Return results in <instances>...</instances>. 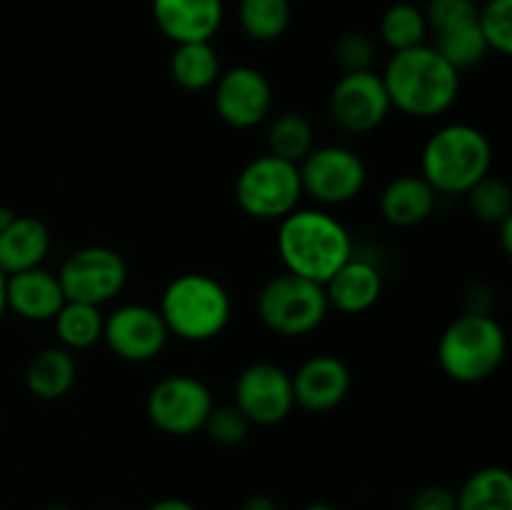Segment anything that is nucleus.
Listing matches in <instances>:
<instances>
[{
	"instance_id": "1",
	"label": "nucleus",
	"mask_w": 512,
	"mask_h": 510,
	"mask_svg": "<svg viewBox=\"0 0 512 510\" xmlns=\"http://www.w3.org/2000/svg\"><path fill=\"white\" fill-rule=\"evenodd\" d=\"M380 78L390 105L410 118L448 113L460 95V73L428 43L390 55Z\"/></svg>"
},
{
	"instance_id": "2",
	"label": "nucleus",
	"mask_w": 512,
	"mask_h": 510,
	"mask_svg": "<svg viewBox=\"0 0 512 510\" xmlns=\"http://www.w3.org/2000/svg\"><path fill=\"white\" fill-rule=\"evenodd\" d=\"M278 253L288 273L325 285L353 255V235L328 210L295 208L280 220Z\"/></svg>"
},
{
	"instance_id": "3",
	"label": "nucleus",
	"mask_w": 512,
	"mask_h": 510,
	"mask_svg": "<svg viewBox=\"0 0 512 510\" xmlns=\"http://www.w3.org/2000/svg\"><path fill=\"white\" fill-rule=\"evenodd\" d=\"M493 145L488 135L468 123H450L435 130L420 155V175L438 195H465L490 175Z\"/></svg>"
},
{
	"instance_id": "4",
	"label": "nucleus",
	"mask_w": 512,
	"mask_h": 510,
	"mask_svg": "<svg viewBox=\"0 0 512 510\" xmlns=\"http://www.w3.org/2000/svg\"><path fill=\"white\" fill-rule=\"evenodd\" d=\"M158 310L170 335L185 343H208L230 325L233 300L213 275L183 273L163 290Z\"/></svg>"
},
{
	"instance_id": "5",
	"label": "nucleus",
	"mask_w": 512,
	"mask_h": 510,
	"mask_svg": "<svg viewBox=\"0 0 512 510\" xmlns=\"http://www.w3.org/2000/svg\"><path fill=\"white\" fill-rule=\"evenodd\" d=\"M508 353V335L490 313H463L443 330L440 370L455 383H483L498 373Z\"/></svg>"
},
{
	"instance_id": "6",
	"label": "nucleus",
	"mask_w": 512,
	"mask_h": 510,
	"mask_svg": "<svg viewBox=\"0 0 512 510\" xmlns=\"http://www.w3.org/2000/svg\"><path fill=\"white\" fill-rule=\"evenodd\" d=\"M330 313L325 288L285 270L263 285L258 315L263 325L283 338H303L318 330Z\"/></svg>"
},
{
	"instance_id": "7",
	"label": "nucleus",
	"mask_w": 512,
	"mask_h": 510,
	"mask_svg": "<svg viewBox=\"0 0 512 510\" xmlns=\"http://www.w3.org/2000/svg\"><path fill=\"white\" fill-rule=\"evenodd\" d=\"M303 195L298 165L270 153L250 160L235 180V203L255 220H283Z\"/></svg>"
},
{
	"instance_id": "8",
	"label": "nucleus",
	"mask_w": 512,
	"mask_h": 510,
	"mask_svg": "<svg viewBox=\"0 0 512 510\" xmlns=\"http://www.w3.org/2000/svg\"><path fill=\"white\" fill-rule=\"evenodd\" d=\"M213 408L215 400L208 385L185 373L158 380L145 400V413L150 423L160 433L173 435V438H188L203 430Z\"/></svg>"
},
{
	"instance_id": "9",
	"label": "nucleus",
	"mask_w": 512,
	"mask_h": 510,
	"mask_svg": "<svg viewBox=\"0 0 512 510\" xmlns=\"http://www.w3.org/2000/svg\"><path fill=\"white\" fill-rule=\"evenodd\" d=\"M65 300L105 305L123 293L128 283V263L123 255L105 245H88L63 260L58 270Z\"/></svg>"
},
{
	"instance_id": "10",
	"label": "nucleus",
	"mask_w": 512,
	"mask_h": 510,
	"mask_svg": "<svg viewBox=\"0 0 512 510\" xmlns=\"http://www.w3.org/2000/svg\"><path fill=\"white\" fill-rule=\"evenodd\" d=\"M303 193L323 205H345L363 193L368 168L355 150L345 145H323L298 165Z\"/></svg>"
},
{
	"instance_id": "11",
	"label": "nucleus",
	"mask_w": 512,
	"mask_h": 510,
	"mask_svg": "<svg viewBox=\"0 0 512 510\" xmlns=\"http://www.w3.org/2000/svg\"><path fill=\"white\" fill-rule=\"evenodd\" d=\"M333 123L350 135H368L378 130L390 115L388 90L375 70L343 73L328 98Z\"/></svg>"
},
{
	"instance_id": "12",
	"label": "nucleus",
	"mask_w": 512,
	"mask_h": 510,
	"mask_svg": "<svg viewBox=\"0 0 512 510\" xmlns=\"http://www.w3.org/2000/svg\"><path fill=\"white\" fill-rule=\"evenodd\" d=\"M168 328L158 308L145 303H128L105 315L103 343L125 363H148L168 345Z\"/></svg>"
},
{
	"instance_id": "13",
	"label": "nucleus",
	"mask_w": 512,
	"mask_h": 510,
	"mask_svg": "<svg viewBox=\"0 0 512 510\" xmlns=\"http://www.w3.org/2000/svg\"><path fill=\"white\" fill-rule=\"evenodd\" d=\"M235 408L250 425H278L293 413V378L280 365L260 360L243 368L235 380Z\"/></svg>"
},
{
	"instance_id": "14",
	"label": "nucleus",
	"mask_w": 512,
	"mask_h": 510,
	"mask_svg": "<svg viewBox=\"0 0 512 510\" xmlns=\"http://www.w3.org/2000/svg\"><path fill=\"white\" fill-rule=\"evenodd\" d=\"M213 105L220 120L230 128H255L273 108V85L253 65H235L220 70L213 85Z\"/></svg>"
},
{
	"instance_id": "15",
	"label": "nucleus",
	"mask_w": 512,
	"mask_h": 510,
	"mask_svg": "<svg viewBox=\"0 0 512 510\" xmlns=\"http://www.w3.org/2000/svg\"><path fill=\"white\" fill-rule=\"evenodd\" d=\"M295 405L308 413H328L335 410L350 393L353 375L345 360L320 353L305 360L293 375Z\"/></svg>"
},
{
	"instance_id": "16",
	"label": "nucleus",
	"mask_w": 512,
	"mask_h": 510,
	"mask_svg": "<svg viewBox=\"0 0 512 510\" xmlns=\"http://www.w3.org/2000/svg\"><path fill=\"white\" fill-rule=\"evenodd\" d=\"M225 0H150L153 20L170 43H208L225 18Z\"/></svg>"
},
{
	"instance_id": "17",
	"label": "nucleus",
	"mask_w": 512,
	"mask_h": 510,
	"mask_svg": "<svg viewBox=\"0 0 512 510\" xmlns=\"http://www.w3.org/2000/svg\"><path fill=\"white\" fill-rule=\"evenodd\" d=\"M5 305L28 323H48V320H53L65 305V293L60 288L58 273H50L40 265V268L8 275Z\"/></svg>"
},
{
	"instance_id": "18",
	"label": "nucleus",
	"mask_w": 512,
	"mask_h": 510,
	"mask_svg": "<svg viewBox=\"0 0 512 510\" xmlns=\"http://www.w3.org/2000/svg\"><path fill=\"white\" fill-rule=\"evenodd\" d=\"M383 285V273L373 260L350 255L323 288L330 308L343 315H360L378 303Z\"/></svg>"
},
{
	"instance_id": "19",
	"label": "nucleus",
	"mask_w": 512,
	"mask_h": 510,
	"mask_svg": "<svg viewBox=\"0 0 512 510\" xmlns=\"http://www.w3.org/2000/svg\"><path fill=\"white\" fill-rule=\"evenodd\" d=\"M48 225L33 215H15L0 228V270L5 275L40 268L50 253Z\"/></svg>"
},
{
	"instance_id": "20",
	"label": "nucleus",
	"mask_w": 512,
	"mask_h": 510,
	"mask_svg": "<svg viewBox=\"0 0 512 510\" xmlns=\"http://www.w3.org/2000/svg\"><path fill=\"white\" fill-rule=\"evenodd\" d=\"M438 193L423 175H400L380 193V215L395 228H415L433 215Z\"/></svg>"
},
{
	"instance_id": "21",
	"label": "nucleus",
	"mask_w": 512,
	"mask_h": 510,
	"mask_svg": "<svg viewBox=\"0 0 512 510\" xmlns=\"http://www.w3.org/2000/svg\"><path fill=\"white\" fill-rule=\"evenodd\" d=\"M78 380L75 355L63 345L38 350L25 368V388L40 400H60Z\"/></svg>"
},
{
	"instance_id": "22",
	"label": "nucleus",
	"mask_w": 512,
	"mask_h": 510,
	"mask_svg": "<svg viewBox=\"0 0 512 510\" xmlns=\"http://www.w3.org/2000/svg\"><path fill=\"white\" fill-rule=\"evenodd\" d=\"M170 78L178 88L188 93H200V90L213 88L220 75V58L213 43H180L175 45L170 55Z\"/></svg>"
},
{
	"instance_id": "23",
	"label": "nucleus",
	"mask_w": 512,
	"mask_h": 510,
	"mask_svg": "<svg viewBox=\"0 0 512 510\" xmlns=\"http://www.w3.org/2000/svg\"><path fill=\"white\" fill-rule=\"evenodd\" d=\"M458 510H512V475L503 465H488L470 475L455 493Z\"/></svg>"
},
{
	"instance_id": "24",
	"label": "nucleus",
	"mask_w": 512,
	"mask_h": 510,
	"mask_svg": "<svg viewBox=\"0 0 512 510\" xmlns=\"http://www.w3.org/2000/svg\"><path fill=\"white\" fill-rule=\"evenodd\" d=\"M103 323L105 315L100 313L98 305L75 303V300H65V305L53 318L55 335L70 353L103 343Z\"/></svg>"
},
{
	"instance_id": "25",
	"label": "nucleus",
	"mask_w": 512,
	"mask_h": 510,
	"mask_svg": "<svg viewBox=\"0 0 512 510\" xmlns=\"http://www.w3.org/2000/svg\"><path fill=\"white\" fill-rule=\"evenodd\" d=\"M435 35L433 48L453 65L455 70H470L475 65H480L485 60V55L490 53L488 43H485L483 33L478 28V15L463 23H455L450 28L438 30Z\"/></svg>"
},
{
	"instance_id": "26",
	"label": "nucleus",
	"mask_w": 512,
	"mask_h": 510,
	"mask_svg": "<svg viewBox=\"0 0 512 510\" xmlns=\"http://www.w3.org/2000/svg\"><path fill=\"white\" fill-rule=\"evenodd\" d=\"M378 30H380V40H383L393 53L418 48V45L428 43V33H430L423 10L413 3H405V0L390 3L388 8L383 10Z\"/></svg>"
},
{
	"instance_id": "27",
	"label": "nucleus",
	"mask_w": 512,
	"mask_h": 510,
	"mask_svg": "<svg viewBox=\"0 0 512 510\" xmlns=\"http://www.w3.org/2000/svg\"><path fill=\"white\" fill-rule=\"evenodd\" d=\"M290 18V0H238L240 30L258 43L278 40L288 30Z\"/></svg>"
},
{
	"instance_id": "28",
	"label": "nucleus",
	"mask_w": 512,
	"mask_h": 510,
	"mask_svg": "<svg viewBox=\"0 0 512 510\" xmlns=\"http://www.w3.org/2000/svg\"><path fill=\"white\" fill-rule=\"evenodd\" d=\"M315 148V128L305 115L283 113L268 128V153L300 165Z\"/></svg>"
},
{
	"instance_id": "29",
	"label": "nucleus",
	"mask_w": 512,
	"mask_h": 510,
	"mask_svg": "<svg viewBox=\"0 0 512 510\" xmlns=\"http://www.w3.org/2000/svg\"><path fill=\"white\" fill-rule=\"evenodd\" d=\"M465 195H468L470 210L480 223L500 225L512 215V188L495 175H485Z\"/></svg>"
},
{
	"instance_id": "30",
	"label": "nucleus",
	"mask_w": 512,
	"mask_h": 510,
	"mask_svg": "<svg viewBox=\"0 0 512 510\" xmlns=\"http://www.w3.org/2000/svg\"><path fill=\"white\" fill-rule=\"evenodd\" d=\"M478 28L493 53H512V0H483L478 5Z\"/></svg>"
},
{
	"instance_id": "31",
	"label": "nucleus",
	"mask_w": 512,
	"mask_h": 510,
	"mask_svg": "<svg viewBox=\"0 0 512 510\" xmlns=\"http://www.w3.org/2000/svg\"><path fill=\"white\" fill-rule=\"evenodd\" d=\"M203 430L213 443L223 445V448H233L240 445L250 433V423L235 405H215L210 410L208 420H205Z\"/></svg>"
},
{
	"instance_id": "32",
	"label": "nucleus",
	"mask_w": 512,
	"mask_h": 510,
	"mask_svg": "<svg viewBox=\"0 0 512 510\" xmlns=\"http://www.w3.org/2000/svg\"><path fill=\"white\" fill-rule=\"evenodd\" d=\"M333 58L343 73H360V70H373L375 63V43L370 35L360 30L343 33L333 45Z\"/></svg>"
},
{
	"instance_id": "33",
	"label": "nucleus",
	"mask_w": 512,
	"mask_h": 510,
	"mask_svg": "<svg viewBox=\"0 0 512 510\" xmlns=\"http://www.w3.org/2000/svg\"><path fill=\"white\" fill-rule=\"evenodd\" d=\"M425 20L433 33L450 28L455 23H463L478 15V3L475 0H428L425 5Z\"/></svg>"
},
{
	"instance_id": "34",
	"label": "nucleus",
	"mask_w": 512,
	"mask_h": 510,
	"mask_svg": "<svg viewBox=\"0 0 512 510\" xmlns=\"http://www.w3.org/2000/svg\"><path fill=\"white\" fill-rule=\"evenodd\" d=\"M408 510H458L455 508V493L443 485H425L410 498Z\"/></svg>"
},
{
	"instance_id": "35",
	"label": "nucleus",
	"mask_w": 512,
	"mask_h": 510,
	"mask_svg": "<svg viewBox=\"0 0 512 510\" xmlns=\"http://www.w3.org/2000/svg\"><path fill=\"white\" fill-rule=\"evenodd\" d=\"M240 510H280V505L275 503L270 495L258 493V495H250V498L243 500Z\"/></svg>"
},
{
	"instance_id": "36",
	"label": "nucleus",
	"mask_w": 512,
	"mask_h": 510,
	"mask_svg": "<svg viewBox=\"0 0 512 510\" xmlns=\"http://www.w3.org/2000/svg\"><path fill=\"white\" fill-rule=\"evenodd\" d=\"M145 510H198V508L183 498H163V500H155V503L148 505Z\"/></svg>"
},
{
	"instance_id": "37",
	"label": "nucleus",
	"mask_w": 512,
	"mask_h": 510,
	"mask_svg": "<svg viewBox=\"0 0 512 510\" xmlns=\"http://www.w3.org/2000/svg\"><path fill=\"white\" fill-rule=\"evenodd\" d=\"M498 228H500V240H503V250L510 255L512 253V215L508 220H503Z\"/></svg>"
},
{
	"instance_id": "38",
	"label": "nucleus",
	"mask_w": 512,
	"mask_h": 510,
	"mask_svg": "<svg viewBox=\"0 0 512 510\" xmlns=\"http://www.w3.org/2000/svg\"><path fill=\"white\" fill-rule=\"evenodd\" d=\"M5 283H8V275L0 270V320H3V315L8 313V305H5Z\"/></svg>"
},
{
	"instance_id": "39",
	"label": "nucleus",
	"mask_w": 512,
	"mask_h": 510,
	"mask_svg": "<svg viewBox=\"0 0 512 510\" xmlns=\"http://www.w3.org/2000/svg\"><path fill=\"white\" fill-rule=\"evenodd\" d=\"M303 510H340L338 505H330V503H310L305 505Z\"/></svg>"
},
{
	"instance_id": "40",
	"label": "nucleus",
	"mask_w": 512,
	"mask_h": 510,
	"mask_svg": "<svg viewBox=\"0 0 512 510\" xmlns=\"http://www.w3.org/2000/svg\"><path fill=\"white\" fill-rule=\"evenodd\" d=\"M45 510H73V508H65V505H50V508Z\"/></svg>"
},
{
	"instance_id": "41",
	"label": "nucleus",
	"mask_w": 512,
	"mask_h": 510,
	"mask_svg": "<svg viewBox=\"0 0 512 510\" xmlns=\"http://www.w3.org/2000/svg\"><path fill=\"white\" fill-rule=\"evenodd\" d=\"M110 510H120V508H110Z\"/></svg>"
},
{
	"instance_id": "42",
	"label": "nucleus",
	"mask_w": 512,
	"mask_h": 510,
	"mask_svg": "<svg viewBox=\"0 0 512 510\" xmlns=\"http://www.w3.org/2000/svg\"><path fill=\"white\" fill-rule=\"evenodd\" d=\"M475 3H480V0H475Z\"/></svg>"
}]
</instances>
